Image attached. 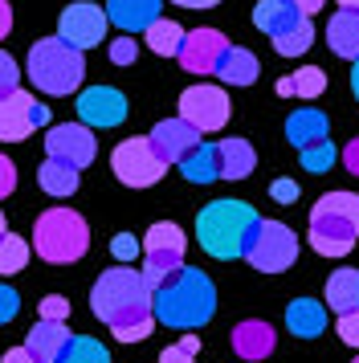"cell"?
Returning <instances> with one entry per match:
<instances>
[{
  "label": "cell",
  "mask_w": 359,
  "mask_h": 363,
  "mask_svg": "<svg viewBox=\"0 0 359 363\" xmlns=\"http://www.w3.org/2000/svg\"><path fill=\"white\" fill-rule=\"evenodd\" d=\"M286 139H290L298 151L323 143L326 139V115L323 111H314V106H298V111L286 118Z\"/></svg>",
  "instance_id": "obj_21"
},
{
  "label": "cell",
  "mask_w": 359,
  "mask_h": 363,
  "mask_svg": "<svg viewBox=\"0 0 359 363\" xmlns=\"http://www.w3.org/2000/svg\"><path fill=\"white\" fill-rule=\"evenodd\" d=\"M33 249H37V257L49 262V265L82 262V257H86V249H90V225H86L74 208L53 204V208H45V213L37 216Z\"/></svg>",
  "instance_id": "obj_5"
},
{
  "label": "cell",
  "mask_w": 359,
  "mask_h": 363,
  "mask_svg": "<svg viewBox=\"0 0 359 363\" xmlns=\"http://www.w3.org/2000/svg\"><path fill=\"white\" fill-rule=\"evenodd\" d=\"M45 151L49 160H62V164H74L82 172L86 164H94V135L90 127H82V123H57V127H49L45 135Z\"/></svg>",
  "instance_id": "obj_13"
},
{
  "label": "cell",
  "mask_w": 359,
  "mask_h": 363,
  "mask_svg": "<svg viewBox=\"0 0 359 363\" xmlns=\"http://www.w3.org/2000/svg\"><path fill=\"white\" fill-rule=\"evenodd\" d=\"M135 53H139V41H135V37H118V41H111V62L114 66H131V62H135Z\"/></svg>",
  "instance_id": "obj_38"
},
{
  "label": "cell",
  "mask_w": 359,
  "mask_h": 363,
  "mask_svg": "<svg viewBox=\"0 0 359 363\" xmlns=\"http://www.w3.org/2000/svg\"><path fill=\"white\" fill-rule=\"evenodd\" d=\"M29 78L41 94H74L86 78V57L62 37H41L29 50Z\"/></svg>",
  "instance_id": "obj_6"
},
{
  "label": "cell",
  "mask_w": 359,
  "mask_h": 363,
  "mask_svg": "<svg viewBox=\"0 0 359 363\" xmlns=\"http://www.w3.org/2000/svg\"><path fill=\"white\" fill-rule=\"evenodd\" d=\"M25 265H29V241L16 233H4L0 237V274L9 278V274H21Z\"/></svg>",
  "instance_id": "obj_32"
},
{
  "label": "cell",
  "mask_w": 359,
  "mask_h": 363,
  "mask_svg": "<svg viewBox=\"0 0 359 363\" xmlns=\"http://www.w3.org/2000/svg\"><path fill=\"white\" fill-rule=\"evenodd\" d=\"M302 155V167L306 172H314V176H323V172H331L335 167V160H339V151H335V143L331 139H323V143H314V147L298 151Z\"/></svg>",
  "instance_id": "obj_34"
},
{
  "label": "cell",
  "mask_w": 359,
  "mask_h": 363,
  "mask_svg": "<svg viewBox=\"0 0 359 363\" xmlns=\"http://www.w3.org/2000/svg\"><path fill=\"white\" fill-rule=\"evenodd\" d=\"M294 257H298V237L290 233V225H282V220H261L258 225V237H253V245L245 253V262L261 269V274H282V269H290Z\"/></svg>",
  "instance_id": "obj_8"
},
{
  "label": "cell",
  "mask_w": 359,
  "mask_h": 363,
  "mask_svg": "<svg viewBox=\"0 0 359 363\" xmlns=\"http://www.w3.org/2000/svg\"><path fill=\"white\" fill-rule=\"evenodd\" d=\"M228 41L221 29H192L184 37V50H180V66L188 74H216L221 57H225Z\"/></svg>",
  "instance_id": "obj_16"
},
{
  "label": "cell",
  "mask_w": 359,
  "mask_h": 363,
  "mask_svg": "<svg viewBox=\"0 0 359 363\" xmlns=\"http://www.w3.org/2000/svg\"><path fill=\"white\" fill-rule=\"evenodd\" d=\"M339 339L347 347H359V311L355 314H339Z\"/></svg>",
  "instance_id": "obj_41"
},
{
  "label": "cell",
  "mask_w": 359,
  "mask_h": 363,
  "mask_svg": "<svg viewBox=\"0 0 359 363\" xmlns=\"http://www.w3.org/2000/svg\"><path fill=\"white\" fill-rule=\"evenodd\" d=\"M90 311L114 330L123 343H143L155 330V306H151V286L143 281V269L135 265H114L102 269V278L90 290Z\"/></svg>",
  "instance_id": "obj_1"
},
{
  "label": "cell",
  "mask_w": 359,
  "mask_h": 363,
  "mask_svg": "<svg viewBox=\"0 0 359 363\" xmlns=\"http://www.w3.org/2000/svg\"><path fill=\"white\" fill-rule=\"evenodd\" d=\"M302 21H310V17H302L290 0H261L258 9H253V25H258L261 33H270V37L290 33V29H298Z\"/></svg>",
  "instance_id": "obj_20"
},
{
  "label": "cell",
  "mask_w": 359,
  "mask_h": 363,
  "mask_svg": "<svg viewBox=\"0 0 359 363\" xmlns=\"http://www.w3.org/2000/svg\"><path fill=\"white\" fill-rule=\"evenodd\" d=\"M4 233H9V229H4V213H0V237H4Z\"/></svg>",
  "instance_id": "obj_51"
},
{
  "label": "cell",
  "mask_w": 359,
  "mask_h": 363,
  "mask_svg": "<svg viewBox=\"0 0 359 363\" xmlns=\"http://www.w3.org/2000/svg\"><path fill=\"white\" fill-rule=\"evenodd\" d=\"M339 9H355L359 13V0H339Z\"/></svg>",
  "instance_id": "obj_50"
},
{
  "label": "cell",
  "mask_w": 359,
  "mask_h": 363,
  "mask_svg": "<svg viewBox=\"0 0 359 363\" xmlns=\"http://www.w3.org/2000/svg\"><path fill=\"white\" fill-rule=\"evenodd\" d=\"M323 327H326L323 302H314V298H294L290 306H286V330H290V335L314 339V335H323Z\"/></svg>",
  "instance_id": "obj_22"
},
{
  "label": "cell",
  "mask_w": 359,
  "mask_h": 363,
  "mask_svg": "<svg viewBox=\"0 0 359 363\" xmlns=\"http://www.w3.org/2000/svg\"><path fill=\"white\" fill-rule=\"evenodd\" d=\"M106 13L98 9V4H90V0H78V4H70V9H62V17H57V37H62L70 50H94V45H102L106 41Z\"/></svg>",
  "instance_id": "obj_11"
},
{
  "label": "cell",
  "mask_w": 359,
  "mask_h": 363,
  "mask_svg": "<svg viewBox=\"0 0 359 363\" xmlns=\"http://www.w3.org/2000/svg\"><path fill=\"white\" fill-rule=\"evenodd\" d=\"M184 29H180L176 21H167V17H160L151 29L143 33V41L151 45V53H160V57H180V50H184Z\"/></svg>",
  "instance_id": "obj_30"
},
{
  "label": "cell",
  "mask_w": 359,
  "mask_h": 363,
  "mask_svg": "<svg viewBox=\"0 0 359 363\" xmlns=\"http://www.w3.org/2000/svg\"><path fill=\"white\" fill-rule=\"evenodd\" d=\"M16 311H21V294H16L13 286L0 281V323H13Z\"/></svg>",
  "instance_id": "obj_40"
},
{
  "label": "cell",
  "mask_w": 359,
  "mask_h": 363,
  "mask_svg": "<svg viewBox=\"0 0 359 363\" xmlns=\"http://www.w3.org/2000/svg\"><path fill=\"white\" fill-rule=\"evenodd\" d=\"M16 90H21V66L0 50V99H9V94H16Z\"/></svg>",
  "instance_id": "obj_37"
},
{
  "label": "cell",
  "mask_w": 359,
  "mask_h": 363,
  "mask_svg": "<svg viewBox=\"0 0 359 363\" xmlns=\"http://www.w3.org/2000/svg\"><path fill=\"white\" fill-rule=\"evenodd\" d=\"M359 241V196L355 192H326L310 208V245L323 257H347Z\"/></svg>",
  "instance_id": "obj_4"
},
{
  "label": "cell",
  "mask_w": 359,
  "mask_h": 363,
  "mask_svg": "<svg viewBox=\"0 0 359 363\" xmlns=\"http://www.w3.org/2000/svg\"><path fill=\"white\" fill-rule=\"evenodd\" d=\"M9 29H13V4H9V0H0V41L9 37Z\"/></svg>",
  "instance_id": "obj_46"
},
{
  "label": "cell",
  "mask_w": 359,
  "mask_h": 363,
  "mask_svg": "<svg viewBox=\"0 0 359 363\" xmlns=\"http://www.w3.org/2000/svg\"><path fill=\"white\" fill-rule=\"evenodd\" d=\"M326 90V74L319 66H302L298 74H286V78H277V94L282 99H319Z\"/></svg>",
  "instance_id": "obj_29"
},
{
  "label": "cell",
  "mask_w": 359,
  "mask_h": 363,
  "mask_svg": "<svg viewBox=\"0 0 359 363\" xmlns=\"http://www.w3.org/2000/svg\"><path fill=\"white\" fill-rule=\"evenodd\" d=\"M310 45H314V25H310V21H302V25L290 29V33L274 37V50L282 53V57H298V53H306Z\"/></svg>",
  "instance_id": "obj_33"
},
{
  "label": "cell",
  "mask_w": 359,
  "mask_h": 363,
  "mask_svg": "<svg viewBox=\"0 0 359 363\" xmlns=\"http://www.w3.org/2000/svg\"><path fill=\"white\" fill-rule=\"evenodd\" d=\"M290 4L302 13V17H310V13H319V9H323L326 0H290Z\"/></svg>",
  "instance_id": "obj_47"
},
{
  "label": "cell",
  "mask_w": 359,
  "mask_h": 363,
  "mask_svg": "<svg viewBox=\"0 0 359 363\" xmlns=\"http://www.w3.org/2000/svg\"><path fill=\"white\" fill-rule=\"evenodd\" d=\"M147 143H151V151L160 155L163 167H172V164L180 167V160H184L192 147H200L204 139H200V131H192L184 118H163V123H155V127H151Z\"/></svg>",
  "instance_id": "obj_14"
},
{
  "label": "cell",
  "mask_w": 359,
  "mask_h": 363,
  "mask_svg": "<svg viewBox=\"0 0 359 363\" xmlns=\"http://www.w3.org/2000/svg\"><path fill=\"white\" fill-rule=\"evenodd\" d=\"M184 253H188V237L172 220H155L143 237V281L151 286V294L163 281L184 269Z\"/></svg>",
  "instance_id": "obj_7"
},
{
  "label": "cell",
  "mask_w": 359,
  "mask_h": 363,
  "mask_svg": "<svg viewBox=\"0 0 359 363\" xmlns=\"http://www.w3.org/2000/svg\"><path fill=\"white\" fill-rule=\"evenodd\" d=\"M326 302L335 314H355L359 311V269H335L326 281Z\"/></svg>",
  "instance_id": "obj_28"
},
{
  "label": "cell",
  "mask_w": 359,
  "mask_h": 363,
  "mask_svg": "<svg viewBox=\"0 0 359 363\" xmlns=\"http://www.w3.org/2000/svg\"><path fill=\"white\" fill-rule=\"evenodd\" d=\"M49 123V106L25 94V90H16L9 99H0V139L4 143H21V139H29L37 127H45Z\"/></svg>",
  "instance_id": "obj_12"
},
{
  "label": "cell",
  "mask_w": 359,
  "mask_h": 363,
  "mask_svg": "<svg viewBox=\"0 0 359 363\" xmlns=\"http://www.w3.org/2000/svg\"><path fill=\"white\" fill-rule=\"evenodd\" d=\"M172 4H180V9H216L221 0H172Z\"/></svg>",
  "instance_id": "obj_48"
},
{
  "label": "cell",
  "mask_w": 359,
  "mask_h": 363,
  "mask_svg": "<svg viewBox=\"0 0 359 363\" xmlns=\"http://www.w3.org/2000/svg\"><path fill=\"white\" fill-rule=\"evenodd\" d=\"M355 363H359V359H355Z\"/></svg>",
  "instance_id": "obj_52"
},
{
  "label": "cell",
  "mask_w": 359,
  "mask_h": 363,
  "mask_svg": "<svg viewBox=\"0 0 359 363\" xmlns=\"http://www.w3.org/2000/svg\"><path fill=\"white\" fill-rule=\"evenodd\" d=\"M274 327L270 323H261V318H245V323H237L233 327V351L241 355V359L249 363H261L274 355Z\"/></svg>",
  "instance_id": "obj_18"
},
{
  "label": "cell",
  "mask_w": 359,
  "mask_h": 363,
  "mask_svg": "<svg viewBox=\"0 0 359 363\" xmlns=\"http://www.w3.org/2000/svg\"><path fill=\"white\" fill-rule=\"evenodd\" d=\"M13 188H16V164H13V160H4V155H0V200L9 196Z\"/></svg>",
  "instance_id": "obj_43"
},
{
  "label": "cell",
  "mask_w": 359,
  "mask_h": 363,
  "mask_svg": "<svg viewBox=\"0 0 359 363\" xmlns=\"http://www.w3.org/2000/svg\"><path fill=\"white\" fill-rule=\"evenodd\" d=\"M57 363H111V351L98 343V339H86V335H74L70 343H65L62 359Z\"/></svg>",
  "instance_id": "obj_31"
},
{
  "label": "cell",
  "mask_w": 359,
  "mask_h": 363,
  "mask_svg": "<svg viewBox=\"0 0 359 363\" xmlns=\"http://www.w3.org/2000/svg\"><path fill=\"white\" fill-rule=\"evenodd\" d=\"M261 216L253 213V204L245 200H212L200 208L196 216V237H200V249L216 257V262H233V257H245L253 237H258Z\"/></svg>",
  "instance_id": "obj_3"
},
{
  "label": "cell",
  "mask_w": 359,
  "mask_h": 363,
  "mask_svg": "<svg viewBox=\"0 0 359 363\" xmlns=\"http://www.w3.org/2000/svg\"><path fill=\"white\" fill-rule=\"evenodd\" d=\"M0 363H41V359L33 355L29 347H13V351H4V359Z\"/></svg>",
  "instance_id": "obj_45"
},
{
  "label": "cell",
  "mask_w": 359,
  "mask_h": 363,
  "mask_svg": "<svg viewBox=\"0 0 359 363\" xmlns=\"http://www.w3.org/2000/svg\"><path fill=\"white\" fill-rule=\"evenodd\" d=\"M216 151H221V180H245V176H253L258 155H253V147L245 139H237V135L233 139H221Z\"/></svg>",
  "instance_id": "obj_24"
},
{
  "label": "cell",
  "mask_w": 359,
  "mask_h": 363,
  "mask_svg": "<svg viewBox=\"0 0 359 363\" xmlns=\"http://www.w3.org/2000/svg\"><path fill=\"white\" fill-rule=\"evenodd\" d=\"M196 351H200V335H184L180 343H172L167 351H163L160 363H192Z\"/></svg>",
  "instance_id": "obj_36"
},
{
  "label": "cell",
  "mask_w": 359,
  "mask_h": 363,
  "mask_svg": "<svg viewBox=\"0 0 359 363\" xmlns=\"http://www.w3.org/2000/svg\"><path fill=\"white\" fill-rule=\"evenodd\" d=\"M111 253L118 265H135V257H143V241L135 237V233H118L111 241Z\"/></svg>",
  "instance_id": "obj_35"
},
{
  "label": "cell",
  "mask_w": 359,
  "mask_h": 363,
  "mask_svg": "<svg viewBox=\"0 0 359 363\" xmlns=\"http://www.w3.org/2000/svg\"><path fill=\"white\" fill-rule=\"evenodd\" d=\"M78 167L74 164H62V160H45V164L37 167V184H41V192L53 200H62V196H74L78 192Z\"/></svg>",
  "instance_id": "obj_27"
},
{
  "label": "cell",
  "mask_w": 359,
  "mask_h": 363,
  "mask_svg": "<svg viewBox=\"0 0 359 363\" xmlns=\"http://www.w3.org/2000/svg\"><path fill=\"white\" fill-rule=\"evenodd\" d=\"M258 57L249 50H241V45H228L225 57H221V66H216V78L225 86H253L258 82Z\"/></svg>",
  "instance_id": "obj_26"
},
{
  "label": "cell",
  "mask_w": 359,
  "mask_h": 363,
  "mask_svg": "<svg viewBox=\"0 0 359 363\" xmlns=\"http://www.w3.org/2000/svg\"><path fill=\"white\" fill-rule=\"evenodd\" d=\"M111 167H114V176H118V184H127V188H151V184H160L163 172H167V167L160 164V155L151 151L147 135L123 139V143L111 151Z\"/></svg>",
  "instance_id": "obj_9"
},
{
  "label": "cell",
  "mask_w": 359,
  "mask_h": 363,
  "mask_svg": "<svg viewBox=\"0 0 359 363\" xmlns=\"http://www.w3.org/2000/svg\"><path fill=\"white\" fill-rule=\"evenodd\" d=\"M163 0H106V21L118 25L127 37L147 33L155 21H160Z\"/></svg>",
  "instance_id": "obj_17"
},
{
  "label": "cell",
  "mask_w": 359,
  "mask_h": 363,
  "mask_svg": "<svg viewBox=\"0 0 359 363\" xmlns=\"http://www.w3.org/2000/svg\"><path fill=\"white\" fill-rule=\"evenodd\" d=\"M180 172H184V180L188 184L221 180V151H216V143H200V147H192L184 160H180Z\"/></svg>",
  "instance_id": "obj_25"
},
{
  "label": "cell",
  "mask_w": 359,
  "mask_h": 363,
  "mask_svg": "<svg viewBox=\"0 0 359 363\" xmlns=\"http://www.w3.org/2000/svg\"><path fill=\"white\" fill-rule=\"evenodd\" d=\"M180 118L200 135L221 131L228 123V94L221 86H209V82L188 86V90L180 94Z\"/></svg>",
  "instance_id": "obj_10"
},
{
  "label": "cell",
  "mask_w": 359,
  "mask_h": 363,
  "mask_svg": "<svg viewBox=\"0 0 359 363\" xmlns=\"http://www.w3.org/2000/svg\"><path fill=\"white\" fill-rule=\"evenodd\" d=\"M82 127H118L127 118V99L114 86H90L78 94Z\"/></svg>",
  "instance_id": "obj_15"
},
{
  "label": "cell",
  "mask_w": 359,
  "mask_h": 363,
  "mask_svg": "<svg viewBox=\"0 0 359 363\" xmlns=\"http://www.w3.org/2000/svg\"><path fill=\"white\" fill-rule=\"evenodd\" d=\"M343 164H347L351 176H359V139H351V143L343 147Z\"/></svg>",
  "instance_id": "obj_44"
},
{
  "label": "cell",
  "mask_w": 359,
  "mask_h": 363,
  "mask_svg": "<svg viewBox=\"0 0 359 363\" xmlns=\"http://www.w3.org/2000/svg\"><path fill=\"white\" fill-rule=\"evenodd\" d=\"M351 90H355V99H359V62H351Z\"/></svg>",
  "instance_id": "obj_49"
},
{
  "label": "cell",
  "mask_w": 359,
  "mask_h": 363,
  "mask_svg": "<svg viewBox=\"0 0 359 363\" xmlns=\"http://www.w3.org/2000/svg\"><path fill=\"white\" fill-rule=\"evenodd\" d=\"M70 339H74V335H70L65 323H45V318H37L33 330H29V339H25V347H29L41 363H57Z\"/></svg>",
  "instance_id": "obj_19"
},
{
  "label": "cell",
  "mask_w": 359,
  "mask_h": 363,
  "mask_svg": "<svg viewBox=\"0 0 359 363\" xmlns=\"http://www.w3.org/2000/svg\"><path fill=\"white\" fill-rule=\"evenodd\" d=\"M151 306H155V323H163V327L200 330L216 314V286L204 269L184 265L151 294Z\"/></svg>",
  "instance_id": "obj_2"
},
{
  "label": "cell",
  "mask_w": 359,
  "mask_h": 363,
  "mask_svg": "<svg viewBox=\"0 0 359 363\" xmlns=\"http://www.w3.org/2000/svg\"><path fill=\"white\" fill-rule=\"evenodd\" d=\"M270 196H274L277 204H294V200H298V184L294 180H274L270 184Z\"/></svg>",
  "instance_id": "obj_42"
},
{
  "label": "cell",
  "mask_w": 359,
  "mask_h": 363,
  "mask_svg": "<svg viewBox=\"0 0 359 363\" xmlns=\"http://www.w3.org/2000/svg\"><path fill=\"white\" fill-rule=\"evenodd\" d=\"M41 318H45V323H65V318H70V302H65L62 294H49L45 302H41Z\"/></svg>",
  "instance_id": "obj_39"
},
{
  "label": "cell",
  "mask_w": 359,
  "mask_h": 363,
  "mask_svg": "<svg viewBox=\"0 0 359 363\" xmlns=\"http://www.w3.org/2000/svg\"><path fill=\"white\" fill-rule=\"evenodd\" d=\"M326 41H331V50L347 57V62H359V13L355 9H339L331 25H326Z\"/></svg>",
  "instance_id": "obj_23"
}]
</instances>
